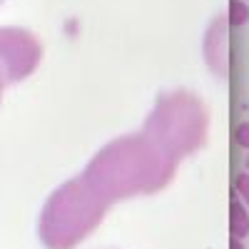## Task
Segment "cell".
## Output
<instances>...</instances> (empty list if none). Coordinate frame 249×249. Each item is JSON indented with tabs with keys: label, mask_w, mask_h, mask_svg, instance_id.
Here are the masks:
<instances>
[{
	"label": "cell",
	"mask_w": 249,
	"mask_h": 249,
	"mask_svg": "<svg viewBox=\"0 0 249 249\" xmlns=\"http://www.w3.org/2000/svg\"><path fill=\"white\" fill-rule=\"evenodd\" d=\"M247 167H249V160H247Z\"/></svg>",
	"instance_id": "obj_4"
},
{
	"label": "cell",
	"mask_w": 249,
	"mask_h": 249,
	"mask_svg": "<svg viewBox=\"0 0 249 249\" xmlns=\"http://www.w3.org/2000/svg\"><path fill=\"white\" fill-rule=\"evenodd\" d=\"M237 142H239V144H244V147H249V122H247V124H242V127L237 130Z\"/></svg>",
	"instance_id": "obj_3"
},
{
	"label": "cell",
	"mask_w": 249,
	"mask_h": 249,
	"mask_svg": "<svg viewBox=\"0 0 249 249\" xmlns=\"http://www.w3.org/2000/svg\"><path fill=\"white\" fill-rule=\"evenodd\" d=\"M230 230L234 237H247L249 234V214L244 210V204L232 202V210H230Z\"/></svg>",
	"instance_id": "obj_1"
},
{
	"label": "cell",
	"mask_w": 249,
	"mask_h": 249,
	"mask_svg": "<svg viewBox=\"0 0 249 249\" xmlns=\"http://www.w3.org/2000/svg\"><path fill=\"white\" fill-rule=\"evenodd\" d=\"M237 187H239L242 197H244L247 204H249V175H239V177H237Z\"/></svg>",
	"instance_id": "obj_2"
}]
</instances>
